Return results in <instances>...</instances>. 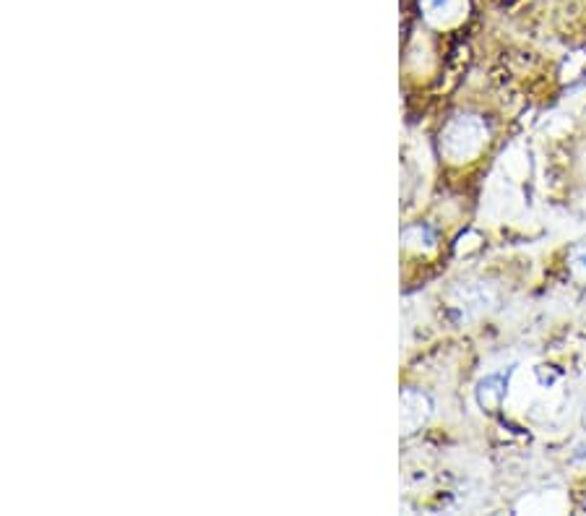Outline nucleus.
I'll use <instances>...</instances> for the list:
<instances>
[{"label": "nucleus", "mask_w": 586, "mask_h": 516, "mask_svg": "<svg viewBox=\"0 0 586 516\" xmlns=\"http://www.w3.org/2000/svg\"><path fill=\"white\" fill-rule=\"evenodd\" d=\"M573 261H576V266H579L581 272H586V245H581L579 251H576Z\"/></svg>", "instance_id": "1"}]
</instances>
